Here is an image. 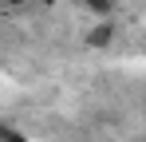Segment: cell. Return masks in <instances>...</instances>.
<instances>
[{"label": "cell", "mask_w": 146, "mask_h": 142, "mask_svg": "<svg viewBox=\"0 0 146 142\" xmlns=\"http://www.w3.org/2000/svg\"><path fill=\"white\" fill-rule=\"evenodd\" d=\"M83 8H87L91 16H99V20H107L111 8H115V0H83Z\"/></svg>", "instance_id": "cell-2"}, {"label": "cell", "mask_w": 146, "mask_h": 142, "mask_svg": "<svg viewBox=\"0 0 146 142\" xmlns=\"http://www.w3.org/2000/svg\"><path fill=\"white\" fill-rule=\"evenodd\" d=\"M0 142H28L20 130H12V126H0Z\"/></svg>", "instance_id": "cell-3"}, {"label": "cell", "mask_w": 146, "mask_h": 142, "mask_svg": "<svg viewBox=\"0 0 146 142\" xmlns=\"http://www.w3.org/2000/svg\"><path fill=\"white\" fill-rule=\"evenodd\" d=\"M8 4H12V8H24V4H32V0H8Z\"/></svg>", "instance_id": "cell-4"}, {"label": "cell", "mask_w": 146, "mask_h": 142, "mask_svg": "<svg viewBox=\"0 0 146 142\" xmlns=\"http://www.w3.org/2000/svg\"><path fill=\"white\" fill-rule=\"evenodd\" d=\"M111 40H115V24H111V16H107V20H99L95 28L87 32V44H91V47H107Z\"/></svg>", "instance_id": "cell-1"}]
</instances>
